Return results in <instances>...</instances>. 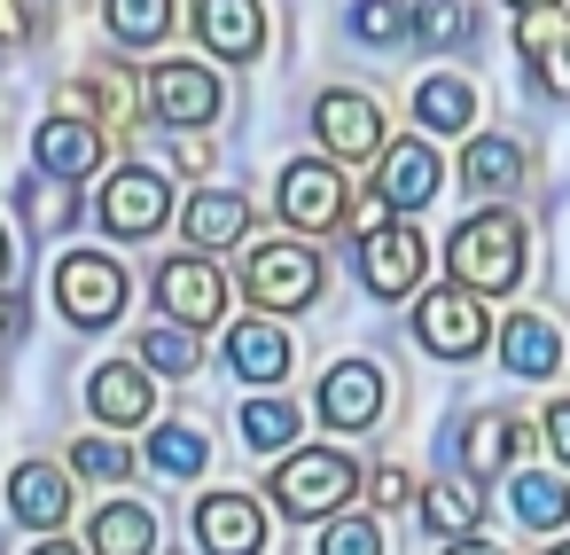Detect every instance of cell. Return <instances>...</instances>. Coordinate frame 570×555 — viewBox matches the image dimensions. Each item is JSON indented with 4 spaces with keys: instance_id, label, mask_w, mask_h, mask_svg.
Returning a JSON list of instances; mask_svg holds the SVG:
<instances>
[{
    "instance_id": "obj_1",
    "label": "cell",
    "mask_w": 570,
    "mask_h": 555,
    "mask_svg": "<svg viewBox=\"0 0 570 555\" xmlns=\"http://www.w3.org/2000/svg\"><path fill=\"white\" fill-rule=\"evenodd\" d=\"M445 259H453V282H461V290L500 298V290L523 282V220L500 212V204H492V212H469V220L453 227Z\"/></svg>"
},
{
    "instance_id": "obj_2",
    "label": "cell",
    "mask_w": 570,
    "mask_h": 555,
    "mask_svg": "<svg viewBox=\"0 0 570 555\" xmlns=\"http://www.w3.org/2000/svg\"><path fill=\"white\" fill-rule=\"evenodd\" d=\"M352 493H360V469H352L344 454H328V446L289 454V461L274 469V508L297 516V524H336Z\"/></svg>"
},
{
    "instance_id": "obj_3",
    "label": "cell",
    "mask_w": 570,
    "mask_h": 555,
    "mask_svg": "<svg viewBox=\"0 0 570 555\" xmlns=\"http://www.w3.org/2000/svg\"><path fill=\"white\" fill-rule=\"evenodd\" d=\"M243 290H250V305H266V313H305V305L321 298V259H313V243H258V251L243 259Z\"/></svg>"
},
{
    "instance_id": "obj_4",
    "label": "cell",
    "mask_w": 570,
    "mask_h": 555,
    "mask_svg": "<svg viewBox=\"0 0 570 555\" xmlns=\"http://www.w3.org/2000/svg\"><path fill=\"white\" fill-rule=\"evenodd\" d=\"M313 134L328 157L344 165H367V157H391V134H383V103L375 95H352V87H328L313 103Z\"/></svg>"
},
{
    "instance_id": "obj_5",
    "label": "cell",
    "mask_w": 570,
    "mask_h": 555,
    "mask_svg": "<svg viewBox=\"0 0 570 555\" xmlns=\"http://www.w3.org/2000/svg\"><path fill=\"white\" fill-rule=\"evenodd\" d=\"M56 305H63L79 329L118 321V313H126V266L102 259V251H71V259L56 266Z\"/></svg>"
},
{
    "instance_id": "obj_6",
    "label": "cell",
    "mask_w": 570,
    "mask_h": 555,
    "mask_svg": "<svg viewBox=\"0 0 570 555\" xmlns=\"http://www.w3.org/2000/svg\"><path fill=\"white\" fill-rule=\"evenodd\" d=\"M414 337L430 344V352H445V360H469V352H484V337H492V313H484V298L476 290H430L422 305H414Z\"/></svg>"
},
{
    "instance_id": "obj_7",
    "label": "cell",
    "mask_w": 570,
    "mask_h": 555,
    "mask_svg": "<svg viewBox=\"0 0 570 555\" xmlns=\"http://www.w3.org/2000/svg\"><path fill=\"white\" fill-rule=\"evenodd\" d=\"M149 110L173 126V134H204L212 118H219V79L204 71V64H157L149 71Z\"/></svg>"
},
{
    "instance_id": "obj_8",
    "label": "cell",
    "mask_w": 570,
    "mask_h": 555,
    "mask_svg": "<svg viewBox=\"0 0 570 555\" xmlns=\"http://www.w3.org/2000/svg\"><path fill=\"white\" fill-rule=\"evenodd\" d=\"M344 212H352V204H344V173H336L328 157H297V165L282 173V220H289V227L328 235Z\"/></svg>"
},
{
    "instance_id": "obj_9",
    "label": "cell",
    "mask_w": 570,
    "mask_h": 555,
    "mask_svg": "<svg viewBox=\"0 0 570 555\" xmlns=\"http://www.w3.org/2000/svg\"><path fill=\"white\" fill-rule=\"evenodd\" d=\"M173 220V188L149 165H126L118 181H102V227L110 235H157Z\"/></svg>"
},
{
    "instance_id": "obj_10",
    "label": "cell",
    "mask_w": 570,
    "mask_h": 555,
    "mask_svg": "<svg viewBox=\"0 0 570 555\" xmlns=\"http://www.w3.org/2000/svg\"><path fill=\"white\" fill-rule=\"evenodd\" d=\"M422 266H430V243H422L406 220H391V227L360 235V274H367V290H375V298H406V290L422 282Z\"/></svg>"
},
{
    "instance_id": "obj_11",
    "label": "cell",
    "mask_w": 570,
    "mask_h": 555,
    "mask_svg": "<svg viewBox=\"0 0 570 555\" xmlns=\"http://www.w3.org/2000/svg\"><path fill=\"white\" fill-rule=\"evenodd\" d=\"M157 298H165V313L180 329H212L227 313V282H219L212 259H165L157 266Z\"/></svg>"
},
{
    "instance_id": "obj_12",
    "label": "cell",
    "mask_w": 570,
    "mask_h": 555,
    "mask_svg": "<svg viewBox=\"0 0 570 555\" xmlns=\"http://www.w3.org/2000/svg\"><path fill=\"white\" fill-rule=\"evenodd\" d=\"M141 95H149V79H134L126 64H95L87 79H71L63 95H56V118H134L141 110Z\"/></svg>"
},
{
    "instance_id": "obj_13",
    "label": "cell",
    "mask_w": 570,
    "mask_h": 555,
    "mask_svg": "<svg viewBox=\"0 0 570 555\" xmlns=\"http://www.w3.org/2000/svg\"><path fill=\"white\" fill-rule=\"evenodd\" d=\"M196 539H204V555H258L266 516H258L250 493H204L196 500Z\"/></svg>"
},
{
    "instance_id": "obj_14",
    "label": "cell",
    "mask_w": 570,
    "mask_h": 555,
    "mask_svg": "<svg viewBox=\"0 0 570 555\" xmlns=\"http://www.w3.org/2000/svg\"><path fill=\"white\" fill-rule=\"evenodd\" d=\"M196 40L227 64H250L266 48V9L258 0H196Z\"/></svg>"
},
{
    "instance_id": "obj_15",
    "label": "cell",
    "mask_w": 570,
    "mask_h": 555,
    "mask_svg": "<svg viewBox=\"0 0 570 555\" xmlns=\"http://www.w3.org/2000/svg\"><path fill=\"white\" fill-rule=\"evenodd\" d=\"M9 508H17V524H32V532H63V516H71V469H56V461H24L17 477H9Z\"/></svg>"
},
{
    "instance_id": "obj_16",
    "label": "cell",
    "mask_w": 570,
    "mask_h": 555,
    "mask_svg": "<svg viewBox=\"0 0 570 555\" xmlns=\"http://www.w3.org/2000/svg\"><path fill=\"white\" fill-rule=\"evenodd\" d=\"M375 188L391 196V212H422V204L445 188V165H438L430 134H422V142H391V157H383V181H375Z\"/></svg>"
},
{
    "instance_id": "obj_17",
    "label": "cell",
    "mask_w": 570,
    "mask_h": 555,
    "mask_svg": "<svg viewBox=\"0 0 570 555\" xmlns=\"http://www.w3.org/2000/svg\"><path fill=\"white\" fill-rule=\"evenodd\" d=\"M515 48H523V64L547 95H570V17H554V9L515 17Z\"/></svg>"
},
{
    "instance_id": "obj_18",
    "label": "cell",
    "mask_w": 570,
    "mask_h": 555,
    "mask_svg": "<svg viewBox=\"0 0 570 555\" xmlns=\"http://www.w3.org/2000/svg\"><path fill=\"white\" fill-rule=\"evenodd\" d=\"M32 157H40L48 181H79V173L102 165V134H95L87 118H48V126L32 134Z\"/></svg>"
},
{
    "instance_id": "obj_19",
    "label": "cell",
    "mask_w": 570,
    "mask_h": 555,
    "mask_svg": "<svg viewBox=\"0 0 570 555\" xmlns=\"http://www.w3.org/2000/svg\"><path fill=\"white\" fill-rule=\"evenodd\" d=\"M321 415H328L336 430H367V422L383 415V376H375L367 360L328 368V383H321Z\"/></svg>"
},
{
    "instance_id": "obj_20",
    "label": "cell",
    "mask_w": 570,
    "mask_h": 555,
    "mask_svg": "<svg viewBox=\"0 0 570 555\" xmlns=\"http://www.w3.org/2000/svg\"><path fill=\"white\" fill-rule=\"evenodd\" d=\"M227 368H235L243 383H282V376H289V337H282L274 321H235V329H227Z\"/></svg>"
},
{
    "instance_id": "obj_21",
    "label": "cell",
    "mask_w": 570,
    "mask_h": 555,
    "mask_svg": "<svg viewBox=\"0 0 570 555\" xmlns=\"http://www.w3.org/2000/svg\"><path fill=\"white\" fill-rule=\"evenodd\" d=\"M87 407H95L110 430H134V422H149V376H141V368H126V360H110V368H95Z\"/></svg>"
},
{
    "instance_id": "obj_22",
    "label": "cell",
    "mask_w": 570,
    "mask_h": 555,
    "mask_svg": "<svg viewBox=\"0 0 570 555\" xmlns=\"http://www.w3.org/2000/svg\"><path fill=\"white\" fill-rule=\"evenodd\" d=\"M500 360H508L515 376H554V368H562V329H554L547 313H515V321L500 329Z\"/></svg>"
},
{
    "instance_id": "obj_23",
    "label": "cell",
    "mask_w": 570,
    "mask_h": 555,
    "mask_svg": "<svg viewBox=\"0 0 570 555\" xmlns=\"http://www.w3.org/2000/svg\"><path fill=\"white\" fill-rule=\"evenodd\" d=\"M461 181H469L476 196H508V188H523V149H515L508 134H476V142L461 149Z\"/></svg>"
},
{
    "instance_id": "obj_24",
    "label": "cell",
    "mask_w": 570,
    "mask_h": 555,
    "mask_svg": "<svg viewBox=\"0 0 570 555\" xmlns=\"http://www.w3.org/2000/svg\"><path fill=\"white\" fill-rule=\"evenodd\" d=\"M243 235H250V196H235V188H204V196L188 204V243L227 251V243H243Z\"/></svg>"
},
{
    "instance_id": "obj_25",
    "label": "cell",
    "mask_w": 570,
    "mask_h": 555,
    "mask_svg": "<svg viewBox=\"0 0 570 555\" xmlns=\"http://www.w3.org/2000/svg\"><path fill=\"white\" fill-rule=\"evenodd\" d=\"M157 547V524H149V508H134V500H110L102 516H95V547L87 555H149Z\"/></svg>"
},
{
    "instance_id": "obj_26",
    "label": "cell",
    "mask_w": 570,
    "mask_h": 555,
    "mask_svg": "<svg viewBox=\"0 0 570 555\" xmlns=\"http://www.w3.org/2000/svg\"><path fill=\"white\" fill-rule=\"evenodd\" d=\"M414 118H422V134H461L476 118V95L461 79H422L414 87Z\"/></svg>"
},
{
    "instance_id": "obj_27",
    "label": "cell",
    "mask_w": 570,
    "mask_h": 555,
    "mask_svg": "<svg viewBox=\"0 0 570 555\" xmlns=\"http://www.w3.org/2000/svg\"><path fill=\"white\" fill-rule=\"evenodd\" d=\"M422 516H430V532L469 539V532H476V516H484V493H476L469 477H445V485H430V493H422Z\"/></svg>"
},
{
    "instance_id": "obj_28",
    "label": "cell",
    "mask_w": 570,
    "mask_h": 555,
    "mask_svg": "<svg viewBox=\"0 0 570 555\" xmlns=\"http://www.w3.org/2000/svg\"><path fill=\"white\" fill-rule=\"evenodd\" d=\"M508 493H515V516H523L531 532H554V524L570 516V485H562V477H547V469H523Z\"/></svg>"
},
{
    "instance_id": "obj_29",
    "label": "cell",
    "mask_w": 570,
    "mask_h": 555,
    "mask_svg": "<svg viewBox=\"0 0 570 555\" xmlns=\"http://www.w3.org/2000/svg\"><path fill=\"white\" fill-rule=\"evenodd\" d=\"M102 25L126 40V48H149L173 32V0H102Z\"/></svg>"
},
{
    "instance_id": "obj_30",
    "label": "cell",
    "mask_w": 570,
    "mask_h": 555,
    "mask_svg": "<svg viewBox=\"0 0 570 555\" xmlns=\"http://www.w3.org/2000/svg\"><path fill=\"white\" fill-rule=\"evenodd\" d=\"M508 454H515V422H508V415H476V422H469V438H461L469 477H492Z\"/></svg>"
},
{
    "instance_id": "obj_31",
    "label": "cell",
    "mask_w": 570,
    "mask_h": 555,
    "mask_svg": "<svg viewBox=\"0 0 570 555\" xmlns=\"http://www.w3.org/2000/svg\"><path fill=\"white\" fill-rule=\"evenodd\" d=\"M204 454H212V446H204V430H196V422H165V430L149 438V461H157L165 477H196V469H204Z\"/></svg>"
},
{
    "instance_id": "obj_32",
    "label": "cell",
    "mask_w": 570,
    "mask_h": 555,
    "mask_svg": "<svg viewBox=\"0 0 570 555\" xmlns=\"http://www.w3.org/2000/svg\"><path fill=\"white\" fill-rule=\"evenodd\" d=\"M24 220L40 227V235H63L71 220H79V204H71V181H24Z\"/></svg>"
},
{
    "instance_id": "obj_33",
    "label": "cell",
    "mask_w": 570,
    "mask_h": 555,
    "mask_svg": "<svg viewBox=\"0 0 570 555\" xmlns=\"http://www.w3.org/2000/svg\"><path fill=\"white\" fill-rule=\"evenodd\" d=\"M414 32H422L430 48H461V40L476 32V9H469V0H422V9H414Z\"/></svg>"
},
{
    "instance_id": "obj_34",
    "label": "cell",
    "mask_w": 570,
    "mask_h": 555,
    "mask_svg": "<svg viewBox=\"0 0 570 555\" xmlns=\"http://www.w3.org/2000/svg\"><path fill=\"white\" fill-rule=\"evenodd\" d=\"M141 360H149L157 376H196V329H180V321L149 329V337H141Z\"/></svg>"
},
{
    "instance_id": "obj_35",
    "label": "cell",
    "mask_w": 570,
    "mask_h": 555,
    "mask_svg": "<svg viewBox=\"0 0 570 555\" xmlns=\"http://www.w3.org/2000/svg\"><path fill=\"white\" fill-rule=\"evenodd\" d=\"M297 438V415L282 407V399H258V407H243V446H258V454H282Z\"/></svg>"
},
{
    "instance_id": "obj_36",
    "label": "cell",
    "mask_w": 570,
    "mask_h": 555,
    "mask_svg": "<svg viewBox=\"0 0 570 555\" xmlns=\"http://www.w3.org/2000/svg\"><path fill=\"white\" fill-rule=\"evenodd\" d=\"M71 469H79V477H95V485H126L134 454H126L118 438H79V446H71Z\"/></svg>"
},
{
    "instance_id": "obj_37",
    "label": "cell",
    "mask_w": 570,
    "mask_h": 555,
    "mask_svg": "<svg viewBox=\"0 0 570 555\" xmlns=\"http://www.w3.org/2000/svg\"><path fill=\"white\" fill-rule=\"evenodd\" d=\"M321 555H383V532H375L367 516H336V524L321 532Z\"/></svg>"
},
{
    "instance_id": "obj_38",
    "label": "cell",
    "mask_w": 570,
    "mask_h": 555,
    "mask_svg": "<svg viewBox=\"0 0 570 555\" xmlns=\"http://www.w3.org/2000/svg\"><path fill=\"white\" fill-rule=\"evenodd\" d=\"M399 25H406L399 0H360V9H352V32L360 40H399Z\"/></svg>"
},
{
    "instance_id": "obj_39",
    "label": "cell",
    "mask_w": 570,
    "mask_h": 555,
    "mask_svg": "<svg viewBox=\"0 0 570 555\" xmlns=\"http://www.w3.org/2000/svg\"><path fill=\"white\" fill-rule=\"evenodd\" d=\"M367 493H375V508H406V500H414V477H406L399 461H383V469L367 477Z\"/></svg>"
},
{
    "instance_id": "obj_40",
    "label": "cell",
    "mask_w": 570,
    "mask_h": 555,
    "mask_svg": "<svg viewBox=\"0 0 570 555\" xmlns=\"http://www.w3.org/2000/svg\"><path fill=\"white\" fill-rule=\"evenodd\" d=\"M17 40H32V9L24 0H0V48H17Z\"/></svg>"
},
{
    "instance_id": "obj_41",
    "label": "cell",
    "mask_w": 570,
    "mask_h": 555,
    "mask_svg": "<svg viewBox=\"0 0 570 555\" xmlns=\"http://www.w3.org/2000/svg\"><path fill=\"white\" fill-rule=\"evenodd\" d=\"M547 446L570 461V399H554V407H547Z\"/></svg>"
},
{
    "instance_id": "obj_42",
    "label": "cell",
    "mask_w": 570,
    "mask_h": 555,
    "mask_svg": "<svg viewBox=\"0 0 570 555\" xmlns=\"http://www.w3.org/2000/svg\"><path fill=\"white\" fill-rule=\"evenodd\" d=\"M173 157H180V165H188V173H212V149H204V142H196V134H188V142H173Z\"/></svg>"
},
{
    "instance_id": "obj_43",
    "label": "cell",
    "mask_w": 570,
    "mask_h": 555,
    "mask_svg": "<svg viewBox=\"0 0 570 555\" xmlns=\"http://www.w3.org/2000/svg\"><path fill=\"white\" fill-rule=\"evenodd\" d=\"M17 329H24V313H17V298H9V290H0V337H17Z\"/></svg>"
},
{
    "instance_id": "obj_44",
    "label": "cell",
    "mask_w": 570,
    "mask_h": 555,
    "mask_svg": "<svg viewBox=\"0 0 570 555\" xmlns=\"http://www.w3.org/2000/svg\"><path fill=\"white\" fill-rule=\"evenodd\" d=\"M445 555H500V547H492V539H453Z\"/></svg>"
},
{
    "instance_id": "obj_45",
    "label": "cell",
    "mask_w": 570,
    "mask_h": 555,
    "mask_svg": "<svg viewBox=\"0 0 570 555\" xmlns=\"http://www.w3.org/2000/svg\"><path fill=\"white\" fill-rule=\"evenodd\" d=\"M32 555H79V547H71V539H63V532H56V539H40V547H32Z\"/></svg>"
},
{
    "instance_id": "obj_46",
    "label": "cell",
    "mask_w": 570,
    "mask_h": 555,
    "mask_svg": "<svg viewBox=\"0 0 570 555\" xmlns=\"http://www.w3.org/2000/svg\"><path fill=\"white\" fill-rule=\"evenodd\" d=\"M9 266H17V243H9V227H0V282H9Z\"/></svg>"
},
{
    "instance_id": "obj_47",
    "label": "cell",
    "mask_w": 570,
    "mask_h": 555,
    "mask_svg": "<svg viewBox=\"0 0 570 555\" xmlns=\"http://www.w3.org/2000/svg\"><path fill=\"white\" fill-rule=\"evenodd\" d=\"M508 9H515V17H531V9H562V0H508Z\"/></svg>"
},
{
    "instance_id": "obj_48",
    "label": "cell",
    "mask_w": 570,
    "mask_h": 555,
    "mask_svg": "<svg viewBox=\"0 0 570 555\" xmlns=\"http://www.w3.org/2000/svg\"><path fill=\"white\" fill-rule=\"evenodd\" d=\"M547 555H570V539H562V547H547Z\"/></svg>"
}]
</instances>
